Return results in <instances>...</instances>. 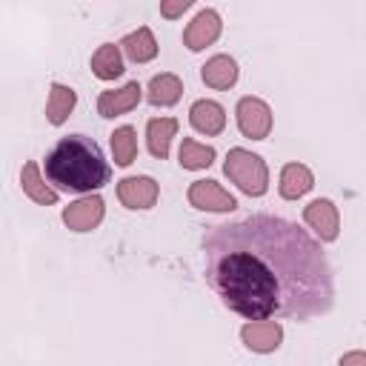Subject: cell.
<instances>
[{"mask_svg":"<svg viewBox=\"0 0 366 366\" xmlns=\"http://www.w3.org/2000/svg\"><path fill=\"white\" fill-rule=\"evenodd\" d=\"M214 295L246 320H309L332 309L335 277L320 243L292 220L249 214L203 234Z\"/></svg>","mask_w":366,"mask_h":366,"instance_id":"1","label":"cell"},{"mask_svg":"<svg viewBox=\"0 0 366 366\" xmlns=\"http://www.w3.org/2000/svg\"><path fill=\"white\" fill-rule=\"evenodd\" d=\"M46 177L60 189L94 192L109 180V166L92 137L69 134L46 154Z\"/></svg>","mask_w":366,"mask_h":366,"instance_id":"2","label":"cell"},{"mask_svg":"<svg viewBox=\"0 0 366 366\" xmlns=\"http://www.w3.org/2000/svg\"><path fill=\"white\" fill-rule=\"evenodd\" d=\"M223 172L232 183H237L240 192H246L249 197H260L269 189V169L263 163L260 154L249 152V149H232L226 154Z\"/></svg>","mask_w":366,"mask_h":366,"instance_id":"3","label":"cell"},{"mask_svg":"<svg viewBox=\"0 0 366 366\" xmlns=\"http://www.w3.org/2000/svg\"><path fill=\"white\" fill-rule=\"evenodd\" d=\"M237 126L243 137L263 140L272 132V109L260 97H240L237 100Z\"/></svg>","mask_w":366,"mask_h":366,"instance_id":"4","label":"cell"},{"mask_svg":"<svg viewBox=\"0 0 366 366\" xmlns=\"http://www.w3.org/2000/svg\"><path fill=\"white\" fill-rule=\"evenodd\" d=\"M157 194H160V186L146 174L123 177L117 183V197L126 209H152L157 203Z\"/></svg>","mask_w":366,"mask_h":366,"instance_id":"5","label":"cell"},{"mask_svg":"<svg viewBox=\"0 0 366 366\" xmlns=\"http://www.w3.org/2000/svg\"><path fill=\"white\" fill-rule=\"evenodd\" d=\"M189 203L203 212H232L237 200L217 180H194L189 186Z\"/></svg>","mask_w":366,"mask_h":366,"instance_id":"6","label":"cell"},{"mask_svg":"<svg viewBox=\"0 0 366 366\" xmlns=\"http://www.w3.org/2000/svg\"><path fill=\"white\" fill-rule=\"evenodd\" d=\"M103 212H106L103 197L89 194V197H80V200H74L63 209V223L71 232H92L103 220Z\"/></svg>","mask_w":366,"mask_h":366,"instance_id":"7","label":"cell"},{"mask_svg":"<svg viewBox=\"0 0 366 366\" xmlns=\"http://www.w3.org/2000/svg\"><path fill=\"white\" fill-rule=\"evenodd\" d=\"M303 220L315 229V234L323 240V243H332L340 232V217H337V206L326 197H317L312 200L306 209H303Z\"/></svg>","mask_w":366,"mask_h":366,"instance_id":"8","label":"cell"},{"mask_svg":"<svg viewBox=\"0 0 366 366\" xmlns=\"http://www.w3.org/2000/svg\"><path fill=\"white\" fill-rule=\"evenodd\" d=\"M220 29H223L220 14H217L214 9H203V11H197L194 20L186 26V31H183V43H186L192 51H200V49L212 46V43L220 37Z\"/></svg>","mask_w":366,"mask_h":366,"instance_id":"9","label":"cell"},{"mask_svg":"<svg viewBox=\"0 0 366 366\" xmlns=\"http://www.w3.org/2000/svg\"><path fill=\"white\" fill-rule=\"evenodd\" d=\"M240 337H243L246 349L266 355V352H274V349L280 346V340H283V326H280L277 320H249V323H243Z\"/></svg>","mask_w":366,"mask_h":366,"instance_id":"10","label":"cell"},{"mask_svg":"<svg viewBox=\"0 0 366 366\" xmlns=\"http://www.w3.org/2000/svg\"><path fill=\"white\" fill-rule=\"evenodd\" d=\"M140 83L137 80H132V83H126V86H120V89H109V92H103L100 97H97V112H100V117H117V114H126V112H132L137 103H140Z\"/></svg>","mask_w":366,"mask_h":366,"instance_id":"11","label":"cell"},{"mask_svg":"<svg viewBox=\"0 0 366 366\" xmlns=\"http://www.w3.org/2000/svg\"><path fill=\"white\" fill-rule=\"evenodd\" d=\"M189 120L200 134H220L226 126V112L214 100H197L189 109Z\"/></svg>","mask_w":366,"mask_h":366,"instance_id":"12","label":"cell"},{"mask_svg":"<svg viewBox=\"0 0 366 366\" xmlns=\"http://www.w3.org/2000/svg\"><path fill=\"white\" fill-rule=\"evenodd\" d=\"M120 49H123V54L132 63H149V60L157 57V40H154V34H152L149 26H140V29L129 31L120 40Z\"/></svg>","mask_w":366,"mask_h":366,"instance_id":"13","label":"cell"},{"mask_svg":"<svg viewBox=\"0 0 366 366\" xmlns=\"http://www.w3.org/2000/svg\"><path fill=\"white\" fill-rule=\"evenodd\" d=\"M200 77H203V83L212 86V89H229V86H234V80H237V63H234L229 54H214V57H209L206 66L200 69Z\"/></svg>","mask_w":366,"mask_h":366,"instance_id":"14","label":"cell"},{"mask_svg":"<svg viewBox=\"0 0 366 366\" xmlns=\"http://www.w3.org/2000/svg\"><path fill=\"white\" fill-rule=\"evenodd\" d=\"M312 186H315V174L309 172V166H303V163H286L283 166V172H280V194L286 200L303 197Z\"/></svg>","mask_w":366,"mask_h":366,"instance_id":"15","label":"cell"},{"mask_svg":"<svg viewBox=\"0 0 366 366\" xmlns=\"http://www.w3.org/2000/svg\"><path fill=\"white\" fill-rule=\"evenodd\" d=\"M180 94H183V83L177 74H169V71L154 74L146 89V97L152 106H174L180 100Z\"/></svg>","mask_w":366,"mask_h":366,"instance_id":"16","label":"cell"},{"mask_svg":"<svg viewBox=\"0 0 366 366\" xmlns=\"http://www.w3.org/2000/svg\"><path fill=\"white\" fill-rule=\"evenodd\" d=\"M177 132V120L174 117H152L146 123V140H149V152L154 157H169V143Z\"/></svg>","mask_w":366,"mask_h":366,"instance_id":"17","label":"cell"},{"mask_svg":"<svg viewBox=\"0 0 366 366\" xmlns=\"http://www.w3.org/2000/svg\"><path fill=\"white\" fill-rule=\"evenodd\" d=\"M20 186H23V192H26L34 203H40V206H51V203H57V192L49 189V186L43 183L40 169H37L34 160L23 163V169H20Z\"/></svg>","mask_w":366,"mask_h":366,"instance_id":"18","label":"cell"},{"mask_svg":"<svg viewBox=\"0 0 366 366\" xmlns=\"http://www.w3.org/2000/svg\"><path fill=\"white\" fill-rule=\"evenodd\" d=\"M77 103V94L71 86H63V83H51V92H49V103H46V117L51 126H60L66 123V117L71 114Z\"/></svg>","mask_w":366,"mask_h":366,"instance_id":"19","label":"cell"},{"mask_svg":"<svg viewBox=\"0 0 366 366\" xmlns=\"http://www.w3.org/2000/svg\"><path fill=\"white\" fill-rule=\"evenodd\" d=\"M92 71L100 80H114L123 74V57H120V46L114 43H103L94 54H92Z\"/></svg>","mask_w":366,"mask_h":366,"instance_id":"20","label":"cell"},{"mask_svg":"<svg viewBox=\"0 0 366 366\" xmlns=\"http://www.w3.org/2000/svg\"><path fill=\"white\" fill-rule=\"evenodd\" d=\"M212 160H214V149H212V146L197 143V140H192V137H183V143H180V166H183V169L197 172V169L212 166Z\"/></svg>","mask_w":366,"mask_h":366,"instance_id":"21","label":"cell"},{"mask_svg":"<svg viewBox=\"0 0 366 366\" xmlns=\"http://www.w3.org/2000/svg\"><path fill=\"white\" fill-rule=\"evenodd\" d=\"M112 154L117 166H129L137 157V134L132 126H120L112 134Z\"/></svg>","mask_w":366,"mask_h":366,"instance_id":"22","label":"cell"},{"mask_svg":"<svg viewBox=\"0 0 366 366\" xmlns=\"http://www.w3.org/2000/svg\"><path fill=\"white\" fill-rule=\"evenodd\" d=\"M189 6H192V0H166V3H160V14L163 17H180Z\"/></svg>","mask_w":366,"mask_h":366,"instance_id":"23","label":"cell"},{"mask_svg":"<svg viewBox=\"0 0 366 366\" xmlns=\"http://www.w3.org/2000/svg\"><path fill=\"white\" fill-rule=\"evenodd\" d=\"M337 366H366V352H346Z\"/></svg>","mask_w":366,"mask_h":366,"instance_id":"24","label":"cell"}]
</instances>
